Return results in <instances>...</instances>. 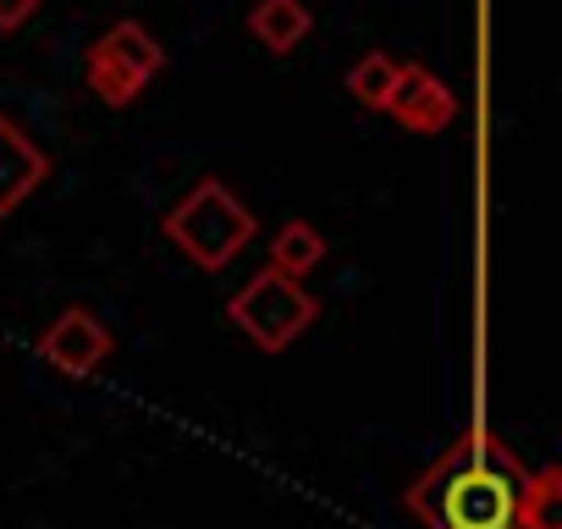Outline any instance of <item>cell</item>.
Returning <instances> with one entry per match:
<instances>
[{
	"mask_svg": "<svg viewBox=\"0 0 562 529\" xmlns=\"http://www.w3.org/2000/svg\"><path fill=\"white\" fill-rule=\"evenodd\" d=\"M40 359H45L56 375L83 381V375H94V370L111 359V331H105V320H100L94 309L72 304V309H61V315L40 331Z\"/></svg>",
	"mask_w": 562,
	"mask_h": 529,
	"instance_id": "cell-5",
	"label": "cell"
},
{
	"mask_svg": "<svg viewBox=\"0 0 562 529\" xmlns=\"http://www.w3.org/2000/svg\"><path fill=\"white\" fill-rule=\"evenodd\" d=\"M518 529H562V469H529L518 491Z\"/></svg>",
	"mask_w": 562,
	"mask_h": 529,
	"instance_id": "cell-10",
	"label": "cell"
},
{
	"mask_svg": "<svg viewBox=\"0 0 562 529\" xmlns=\"http://www.w3.org/2000/svg\"><path fill=\"white\" fill-rule=\"evenodd\" d=\"M321 259H326V237L310 221H288V226L270 237V271L293 277V282H304Z\"/></svg>",
	"mask_w": 562,
	"mask_h": 529,
	"instance_id": "cell-9",
	"label": "cell"
},
{
	"mask_svg": "<svg viewBox=\"0 0 562 529\" xmlns=\"http://www.w3.org/2000/svg\"><path fill=\"white\" fill-rule=\"evenodd\" d=\"M524 458L491 430L469 425L408 491L403 507L425 529H518V491H524Z\"/></svg>",
	"mask_w": 562,
	"mask_h": 529,
	"instance_id": "cell-1",
	"label": "cell"
},
{
	"mask_svg": "<svg viewBox=\"0 0 562 529\" xmlns=\"http://www.w3.org/2000/svg\"><path fill=\"white\" fill-rule=\"evenodd\" d=\"M397 67H403V61H392L386 50L359 56V61L348 67V89H353V100H359L364 111H386V94H392V83H397Z\"/></svg>",
	"mask_w": 562,
	"mask_h": 529,
	"instance_id": "cell-11",
	"label": "cell"
},
{
	"mask_svg": "<svg viewBox=\"0 0 562 529\" xmlns=\"http://www.w3.org/2000/svg\"><path fill=\"white\" fill-rule=\"evenodd\" d=\"M40 7H45V0H0V34H18Z\"/></svg>",
	"mask_w": 562,
	"mask_h": 529,
	"instance_id": "cell-12",
	"label": "cell"
},
{
	"mask_svg": "<svg viewBox=\"0 0 562 529\" xmlns=\"http://www.w3.org/2000/svg\"><path fill=\"white\" fill-rule=\"evenodd\" d=\"M50 177V155L0 111V221H7L34 188H45Z\"/></svg>",
	"mask_w": 562,
	"mask_h": 529,
	"instance_id": "cell-7",
	"label": "cell"
},
{
	"mask_svg": "<svg viewBox=\"0 0 562 529\" xmlns=\"http://www.w3.org/2000/svg\"><path fill=\"white\" fill-rule=\"evenodd\" d=\"M166 67V50L155 45V34L144 29V23H133V18H122V23H111L94 45H89V56H83V78H89V89L105 100V105H133L149 83H155V72Z\"/></svg>",
	"mask_w": 562,
	"mask_h": 529,
	"instance_id": "cell-4",
	"label": "cell"
},
{
	"mask_svg": "<svg viewBox=\"0 0 562 529\" xmlns=\"http://www.w3.org/2000/svg\"><path fill=\"white\" fill-rule=\"evenodd\" d=\"M226 320L259 348V353H281V348H293L315 320H321V299L293 282V277H281V271H254L232 299H226Z\"/></svg>",
	"mask_w": 562,
	"mask_h": 529,
	"instance_id": "cell-3",
	"label": "cell"
},
{
	"mask_svg": "<svg viewBox=\"0 0 562 529\" xmlns=\"http://www.w3.org/2000/svg\"><path fill=\"white\" fill-rule=\"evenodd\" d=\"M386 116H392L397 127L430 138V133H447V127H452V116H458V94H452L430 67L403 61V67H397V83H392V94H386Z\"/></svg>",
	"mask_w": 562,
	"mask_h": 529,
	"instance_id": "cell-6",
	"label": "cell"
},
{
	"mask_svg": "<svg viewBox=\"0 0 562 529\" xmlns=\"http://www.w3.org/2000/svg\"><path fill=\"white\" fill-rule=\"evenodd\" d=\"M160 232H166V243H177L188 254V264H199V271H226V264L254 243L259 221L221 177H204L166 210Z\"/></svg>",
	"mask_w": 562,
	"mask_h": 529,
	"instance_id": "cell-2",
	"label": "cell"
},
{
	"mask_svg": "<svg viewBox=\"0 0 562 529\" xmlns=\"http://www.w3.org/2000/svg\"><path fill=\"white\" fill-rule=\"evenodd\" d=\"M315 29V12L304 7V0H259V7L248 12V34L270 50V56H293Z\"/></svg>",
	"mask_w": 562,
	"mask_h": 529,
	"instance_id": "cell-8",
	"label": "cell"
}]
</instances>
